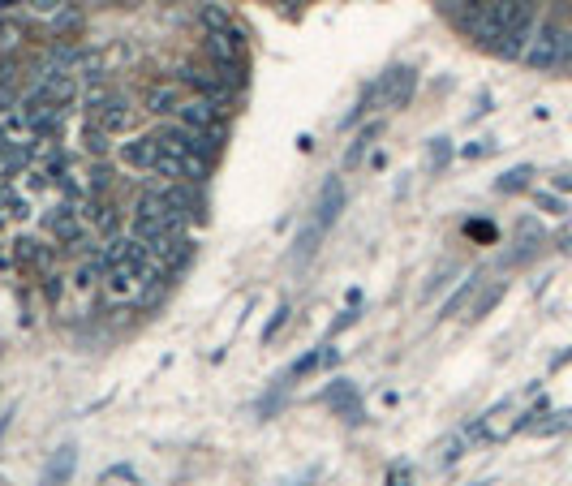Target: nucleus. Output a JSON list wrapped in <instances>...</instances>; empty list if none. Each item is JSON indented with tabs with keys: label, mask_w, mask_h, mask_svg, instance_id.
I'll list each match as a JSON object with an SVG mask.
<instances>
[{
	"label": "nucleus",
	"mask_w": 572,
	"mask_h": 486,
	"mask_svg": "<svg viewBox=\"0 0 572 486\" xmlns=\"http://www.w3.org/2000/svg\"><path fill=\"white\" fill-rule=\"evenodd\" d=\"M340 207H345V185H340L336 177L319 190V203H314L310 211V220L302 228V237H297V259H314L323 246V237L332 233V224L340 220Z\"/></svg>",
	"instance_id": "nucleus-1"
},
{
	"label": "nucleus",
	"mask_w": 572,
	"mask_h": 486,
	"mask_svg": "<svg viewBox=\"0 0 572 486\" xmlns=\"http://www.w3.org/2000/svg\"><path fill=\"white\" fill-rule=\"evenodd\" d=\"M525 65L529 69H564L572 65V26L560 18H542L538 31H534V44L525 52Z\"/></svg>",
	"instance_id": "nucleus-2"
},
{
	"label": "nucleus",
	"mask_w": 572,
	"mask_h": 486,
	"mask_svg": "<svg viewBox=\"0 0 572 486\" xmlns=\"http://www.w3.org/2000/svg\"><path fill=\"white\" fill-rule=\"evenodd\" d=\"M155 280V259L151 254H142V259L134 263H121V267H112L108 276H104V297L112 306H125V302H134V297L142 293V284Z\"/></svg>",
	"instance_id": "nucleus-3"
},
{
	"label": "nucleus",
	"mask_w": 572,
	"mask_h": 486,
	"mask_svg": "<svg viewBox=\"0 0 572 486\" xmlns=\"http://www.w3.org/2000/svg\"><path fill=\"white\" fill-rule=\"evenodd\" d=\"M538 22H542V13L534 0H521V9H517V18L508 22V31L499 35V44L495 52L504 56V61H525V52L529 44H534V31H538Z\"/></svg>",
	"instance_id": "nucleus-4"
},
{
	"label": "nucleus",
	"mask_w": 572,
	"mask_h": 486,
	"mask_svg": "<svg viewBox=\"0 0 572 486\" xmlns=\"http://www.w3.org/2000/svg\"><path fill=\"white\" fill-rule=\"evenodd\" d=\"M155 177L177 181V185H198V181L207 177V160H194V155H181V151H164V147H160V164H155Z\"/></svg>",
	"instance_id": "nucleus-5"
},
{
	"label": "nucleus",
	"mask_w": 572,
	"mask_h": 486,
	"mask_svg": "<svg viewBox=\"0 0 572 486\" xmlns=\"http://www.w3.org/2000/svg\"><path fill=\"white\" fill-rule=\"evenodd\" d=\"M117 160L125 168H138V173H155V164H160V138H155V134L125 138L117 147Z\"/></svg>",
	"instance_id": "nucleus-6"
},
{
	"label": "nucleus",
	"mask_w": 572,
	"mask_h": 486,
	"mask_svg": "<svg viewBox=\"0 0 572 486\" xmlns=\"http://www.w3.org/2000/svg\"><path fill=\"white\" fill-rule=\"evenodd\" d=\"M130 121H134V108H130V99L125 95H95V125L104 134L130 130Z\"/></svg>",
	"instance_id": "nucleus-7"
},
{
	"label": "nucleus",
	"mask_w": 572,
	"mask_h": 486,
	"mask_svg": "<svg viewBox=\"0 0 572 486\" xmlns=\"http://www.w3.org/2000/svg\"><path fill=\"white\" fill-rule=\"evenodd\" d=\"M181 82L185 87H194L198 99H211L220 112H228V99H233V91L224 87V82L211 74V69H194V65H181Z\"/></svg>",
	"instance_id": "nucleus-8"
},
{
	"label": "nucleus",
	"mask_w": 572,
	"mask_h": 486,
	"mask_svg": "<svg viewBox=\"0 0 572 486\" xmlns=\"http://www.w3.org/2000/svg\"><path fill=\"white\" fill-rule=\"evenodd\" d=\"M48 228H52V237L61 241V246H78L82 233H87V220H82V211L74 203H61L48 216Z\"/></svg>",
	"instance_id": "nucleus-9"
},
{
	"label": "nucleus",
	"mask_w": 572,
	"mask_h": 486,
	"mask_svg": "<svg viewBox=\"0 0 572 486\" xmlns=\"http://www.w3.org/2000/svg\"><path fill=\"white\" fill-rule=\"evenodd\" d=\"M220 117H224V112H220L216 104H211V99H198V95H194V99H185V104L177 108V117H173V121H177V125H185V130H194V134H207Z\"/></svg>",
	"instance_id": "nucleus-10"
},
{
	"label": "nucleus",
	"mask_w": 572,
	"mask_h": 486,
	"mask_svg": "<svg viewBox=\"0 0 572 486\" xmlns=\"http://www.w3.org/2000/svg\"><path fill=\"white\" fill-rule=\"evenodd\" d=\"M185 104L181 91L173 87V82H164V87H151L147 91V112L151 117H177V108Z\"/></svg>",
	"instance_id": "nucleus-11"
},
{
	"label": "nucleus",
	"mask_w": 572,
	"mask_h": 486,
	"mask_svg": "<svg viewBox=\"0 0 572 486\" xmlns=\"http://www.w3.org/2000/svg\"><path fill=\"white\" fill-rule=\"evenodd\" d=\"M198 22L207 26V35H224V31H237L233 13H228L224 5H216V0H207V5L198 9Z\"/></svg>",
	"instance_id": "nucleus-12"
},
{
	"label": "nucleus",
	"mask_w": 572,
	"mask_h": 486,
	"mask_svg": "<svg viewBox=\"0 0 572 486\" xmlns=\"http://www.w3.org/2000/svg\"><path fill=\"white\" fill-rule=\"evenodd\" d=\"M74 461H78L74 448H61V452H56L52 465H48V474H44V486H61V478L74 474Z\"/></svg>",
	"instance_id": "nucleus-13"
},
{
	"label": "nucleus",
	"mask_w": 572,
	"mask_h": 486,
	"mask_svg": "<svg viewBox=\"0 0 572 486\" xmlns=\"http://www.w3.org/2000/svg\"><path fill=\"white\" fill-rule=\"evenodd\" d=\"M379 138V125H366V130L362 134H357V142H353V147H349V155H345V164L353 168L357 160H362V155H366V147H370V142H375Z\"/></svg>",
	"instance_id": "nucleus-14"
},
{
	"label": "nucleus",
	"mask_w": 572,
	"mask_h": 486,
	"mask_svg": "<svg viewBox=\"0 0 572 486\" xmlns=\"http://www.w3.org/2000/svg\"><path fill=\"white\" fill-rule=\"evenodd\" d=\"M529 177H534V168H512V173L499 177V190H504V194H512V190H525Z\"/></svg>",
	"instance_id": "nucleus-15"
},
{
	"label": "nucleus",
	"mask_w": 572,
	"mask_h": 486,
	"mask_svg": "<svg viewBox=\"0 0 572 486\" xmlns=\"http://www.w3.org/2000/svg\"><path fill=\"white\" fill-rule=\"evenodd\" d=\"M499 297H504V289H499V284H491V289H486V293L478 297V302H474V310H469V314H474V319H482V314H491V306L499 302Z\"/></svg>",
	"instance_id": "nucleus-16"
},
{
	"label": "nucleus",
	"mask_w": 572,
	"mask_h": 486,
	"mask_svg": "<svg viewBox=\"0 0 572 486\" xmlns=\"http://www.w3.org/2000/svg\"><path fill=\"white\" fill-rule=\"evenodd\" d=\"M65 0H26V9L35 13V18H52V13H61Z\"/></svg>",
	"instance_id": "nucleus-17"
},
{
	"label": "nucleus",
	"mask_w": 572,
	"mask_h": 486,
	"mask_svg": "<svg viewBox=\"0 0 572 486\" xmlns=\"http://www.w3.org/2000/svg\"><path fill=\"white\" fill-rule=\"evenodd\" d=\"M564 426H572V409L555 413V422H542V426H538V435H555V431H564Z\"/></svg>",
	"instance_id": "nucleus-18"
},
{
	"label": "nucleus",
	"mask_w": 572,
	"mask_h": 486,
	"mask_svg": "<svg viewBox=\"0 0 572 486\" xmlns=\"http://www.w3.org/2000/svg\"><path fill=\"white\" fill-rule=\"evenodd\" d=\"M452 160V147H448V138H435L431 142V164L439 168V164H448Z\"/></svg>",
	"instance_id": "nucleus-19"
},
{
	"label": "nucleus",
	"mask_w": 572,
	"mask_h": 486,
	"mask_svg": "<svg viewBox=\"0 0 572 486\" xmlns=\"http://www.w3.org/2000/svg\"><path fill=\"white\" fill-rule=\"evenodd\" d=\"M538 207H542V211H551V216H564V211H568V207H564V198H555V194H538Z\"/></svg>",
	"instance_id": "nucleus-20"
},
{
	"label": "nucleus",
	"mask_w": 572,
	"mask_h": 486,
	"mask_svg": "<svg viewBox=\"0 0 572 486\" xmlns=\"http://www.w3.org/2000/svg\"><path fill=\"white\" fill-rule=\"evenodd\" d=\"M469 293H474V280H469V284H465V289H461V293H452V302H448V306H443V314H456V310H461V306L469 302Z\"/></svg>",
	"instance_id": "nucleus-21"
},
{
	"label": "nucleus",
	"mask_w": 572,
	"mask_h": 486,
	"mask_svg": "<svg viewBox=\"0 0 572 486\" xmlns=\"http://www.w3.org/2000/svg\"><path fill=\"white\" fill-rule=\"evenodd\" d=\"M495 151V142H474V147H465L469 160H482V155H491Z\"/></svg>",
	"instance_id": "nucleus-22"
},
{
	"label": "nucleus",
	"mask_w": 572,
	"mask_h": 486,
	"mask_svg": "<svg viewBox=\"0 0 572 486\" xmlns=\"http://www.w3.org/2000/svg\"><path fill=\"white\" fill-rule=\"evenodd\" d=\"M284 323H289V310H276V319H271V323H267V332H263V336L271 340V336H276V332H280V327H284Z\"/></svg>",
	"instance_id": "nucleus-23"
},
{
	"label": "nucleus",
	"mask_w": 572,
	"mask_h": 486,
	"mask_svg": "<svg viewBox=\"0 0 572 486\" xmlns=\"http://www.w3.org/2000/svg\"><path fill=\"white\" fill-rule=\"evenodd\" d=\"M409 482H413V478H409V469H405V465H396L392 474H388V486H409Z\"/></svg>",
	"instance_id": "nucleus-24"
},
{
	"label": "nucleus",
	"mask_w": 572,
	"mask_h": 486,
	"mask_svg": "<svg viewBox=\"0 0 572 486\" xmlns=\"http://www.w3.org/2000/svg\"><path fill=\"white\" fill-rule=\"evenodd\" d=\"M435 5H439L443 13H461V9L469 5V0H435Z\"/></svg>",
	"instance_id": "nucleus-25"
},
{
	"label": "nucleus",
	"mask_w": 572,
	"mask_h": 486,
	"mask_svg": "<svg viewBox=\"0 0 572 486\" xmlns=\"http://www.w3.org/2000/svg\"><path fill=\"white\" fill-rule=\"evenodd\" d=\"M353 319H357V310H345V314H340V319H336V327H332V336H336V332H345V327H349Z\"/></svg>",
	"instance_id": "nucleus-26"
},
{
	"label": "nucleus",
	"mask_w": 572,
	"mask_h": 486,
	"mask_svg": "<svg viewBox=\"0 0 572 486\" xmlns=\"http://www.w3.org/2000/svg\"><path fill=\"white\" fill-rule=\"evenodd\" d=\"M555 185H560V190H572V177H560V181H555Z\"/></svg>",
	"instance_id": "nucleus-27"
},
{
	"label": "nucleus",
	"mask_w": 572,
	"mask_h": 486,
	"mask_svg": "<svg viewBox=\"0 0 572 486\" xmlns=\"http://www.w3.org/2000/svg\"><path fill=\"white\" fill-rule=\"evenodd\" d=\"M568 26H572V9H568Z\"/></svg>",
	"instance_id": "nucleus-28"
}]
</instances>
